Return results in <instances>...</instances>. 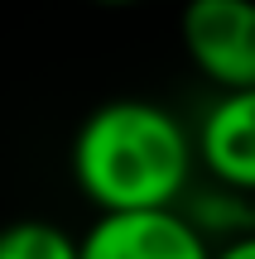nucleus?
Wrapping results in <instances>:
<instances>
[{
	"label": "nucleus",
	"mask_w": 255,
	"mask_h": 259,
	"mask_svg": "<svg viewBox=\"0 0 255 259\" xmlns=\"http://www.w3.org/2000/svg\"><path fill=\"white\" fill-rule=\"evenodd\" d=\"M72 183L96 211L178 206L198 178L193 130L150 96L101 101L72 135Z\"/></svg>",
	"instance_id": "1"
},
{
	"label": "nucleus",
	"mask_w": 255,
	"mask_h": 259,
	"mask_svg": "<svg viewBox=\"0 0 255 259\" xmlns=\"http://www.w3.org/2000/svg\"><path fill=\"white\" fill-rule=\"evenodd\" d=\"M178 38L217 92L255 87V0H183Z\"/></svg>",
	"instance_id": "2"
},
{
	"label": "nucleus",
	"mask_w": 255,
	"mask_h": 259,
	"mask_svg": "<svg viewBox=\"0 0 255 259\" xmlns=\"http://www.w3.org/2000/svg\"><path fill=\"white\" fill-rule=\"evenodd\" d=\"M77 259H212V245L178 206H135L96 216Z\"/></svg>",
	"instance_id": "3"
},
{
	"label": "nucleus",
	"mask_w": 255,
	"mask_h": 259,
	"mask_svg": "<svg viewBox=\"0 0 255 259\" xmlns=\"http://www.w3.org/2000/svg\"><path fill=\"white\" fill-rule=\"evenodd\" d=\"M198 168L222 187L255 197V87L217 92L193 130Z\"/></svg>",
	"instance_id": "4"
},
{
	"label": "nucleus",
	"mask_w": 255,
	"mask_h": 259,
	"mask_svg": "<svg viewBox=\"0 0 255 259\" xmlns=\"http://www.w3.org/2000/svg\"><path fill=\"white\" fill-rule=\"evenodd\" d=\"M0 259H77V235L39 216H19L0 226Z\"/></svg>",
	"instance_id": "5"
},
{
	"label": "nucleus",
	"mask_w": 255,
	"mask_h": 259,
	"mask_svg": "<svg viewBox=\"0 0 255 259\" xmlns=\"http://www.w3.org/2000/svg\"><path fill=\"white\" fill-rule=\"evenodd\" d=\"M212 259H255V231L236 235V240H227V245H212Z\"/></svg>",
	"instance_id": "6"
},
{
	"label": "nucleus",
	"mask_w": 255,
	"mask_h": 259,
	"mask_svg": "<svg viewBox=\"0 0 255 259\" xmlns=\"http://www.w3.org/2000/svg\"><path fill=\"white\" fill-rule=\"evenodd\" d=\"M96 5H140V0H96Z\"/></svg>",
	"instance_id": "7"
}]
</instances>
